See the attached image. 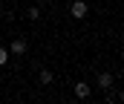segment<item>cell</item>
<instances>
[{
    "instance_id": "6da1fadb",
    "label": "cell",
    "mask_w": 124,
    "mask_h": 104,
    "mask_svg": "<svg viewBox=\"0 0 124 104\" xmlns=\"http://www.w3.org/2000/svg\"><path fill=\"white\" fill-rule=\"evenodd\" d=\"M69 12H72V17H78V20H84V17H87V12H90V6H87V0H72V6H69Z\"/></svg>"
},
{
    "instance_id": "7a4b0ae2",
    "label": "cell",
    "mask_w": 124,
    "mask_h": 104,
    "mask_svg": "<svg viewBox=\"0 0 124 104\" xmlns=\"http://www.w3.org/2000/svg\"><path fill=\"white\" fill-rule=\"evenodd\" d=\"M29 46H26V40L23 38H17V40H12V46H9V52H15V55H23Z\"/></svg>"
},
{
    "instance_id": "3957f363",
    "label": "cell",
    "mask_w": 124,
    "mask_h": 104,
    "mask_svg": "<svg viewBox=\"0 0 124 104\" xmlns=\"http://www.w3.org/2000/svg\"><path fill=\"white\" fill-rule=\"evenodd\" d=\"M98 87H101V90H110V87H113V72H101V75H98Z\"/></svg>"
},
{
    "instance_id": "277c9868",
    "label": "cell",
    "mask_w": 124,
    "mask_h": 104,
    "mask_svg": "<svg viewBox=\"0 0 124 104\" xmlns=\"http://www.w3.org/2000/svg\"><path fill=\"white\" fill-rule=\"evenodd\" d=\"M75 96H78V98H87V96H93V93H90V84L78 81V84H75Z\"/></svg>"
},
{
    "instance_id": "5b68a950",
    "label": "cell",
    "mask_w": 124,
    "mask_h": 104,
    "mask_svg": "<svg viewBox=\"0 0 124 104\" xmlns=\"http://www.w3.org/2000/svg\"><path fill=\"white\" fill-rule=\"evenodd\" d=\"M52 81H55L52 69H40V84H52Z\"/></svg>"
},
{
    "instance_id": "8992f818",
    "label": "cell",
    "mask_w": 124,
    "mask_h": 104,
    "mask_svg": "<svg viewBox=\"0 0 124 104\" xmlns=\"http://www.w3.org/2000/svg\"><path fill=\"white\" fill-rule=\"evenodd\" d=\"M26 17H29V20H38V17H40V9H38V6H29V9H26Z\"/></svg>"
},
{
    "instance_id": "52a82bcc",
    "label": "cell",
    "mask_w": 124,
    "mask_h": 104,
    "mask_svg": "<svg viewBox=\"0 0 124 104\" xmlns=\"http://www.w3.org/2000/svg\"><path fill=\"white\" fill-rule=\"evenodd\" d=\"M6 61H9V49H6V46H0V67H3Z\"/></svg>"
},
{
    "instance_id": "ba28073f",
    "label": "cell",
    "mask_w": 124,
    "mask_h": 104,
    "mask_svg": "<svg viewBox=\"0 0 124 104\" xmlns=\"http://www.w3.org/2000/svg\"><path fill=\"white\" fill-rule=\"evenodd\" d=\"M104 104H116V101H104Z\"/></svg>"
}]
</instances>
